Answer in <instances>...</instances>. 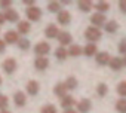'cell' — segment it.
<instances>
[{
  "instance_id": "41",
  "label": "cell",
  "mask_w": 126,
  "mask_h": 113,
  "mask_svg": "<svg viewBox=\"0 0 126 113\" xmlns=\"http://www.w3.org/2000/svg\"><path fill=\"white\" fill-rule=\"evenodd\" d=\"M0 113H11V112H9V110L6 109V110H0Z\"/></svg>"
},
{
  "instance_id": "21",
  "label": "cell",
  "mask_w": 126,
  "mask_h": 113,
  "mask_svg": "<svg viewBox=\"0 0 126 113\" xmlns=\"http://www.w3.org/2000/svg\"><path fill=\"white\" fill-rule=\"evenodd\" d=\"M55 56H56V60L64 61L67 56H68V52H67V49H65V48L59 46V48H56V49H55Z\"/></svg>"
},
{
  "instance_id": "24",
  "label": "cell",
  "mask_w": 126,
  "mask_h": 113,
  "mask_svg": "<svg viewBox=\"0 0 126 113\" xmlns=\"http://www.w3.org/2000/svg\"><path fill=\"white\" fill-rule=\"evenodd\" d=\"M64 85H65V88H67V91H73V89H76L77 88V79L76 77H73V76H70V77H67V80L64 82Z\"/></svg>"
},
{
  "instance_id": "9",
  "label": "cell",
  "mask_w": 126,
  "mask_h": 113,
  "mask_svg": "<svg viewBox=\"0 0 126 113\" xmlns=\"http://www.w3.org/2000/svg\"><path fill=\"white\" fill-rule=\"evenodd\" d=\"M34 67L37 70L43 72V70H46L49 67V60L46 58V56H37V58L34 60Z\"/></svg>"
},
{
  "instance_id": "35",
  "label": "cell",
  "mask_w": 126,
  "mask_h": 113,
  "mask_svg": "<svg viewBox=\"0 0 126 113\" xmlns=\"http://www.w3.org/2000/svg\"><path fill=\"white\" fill-rule=\"evenodd\" d=\"M119 52L123 54V55H126V40H122L119 43Z\"/></svg>"
},
{
  "instance_id": "37",
  "label": "cell",
  "mask_w": 126,
  "mask_h": 113,
  "mask_svg": "<svg viewBox=\"0 0 126 113\" xmlns=\"http://www.w3.org/2000/svg\"><path fill=\"white\" fill-rule=\"evenodd\" d=\"M5 46H6V43H5L2 39H0V54H3V52H5Z\"/></svg>"
},
{
  "instance_id": "33",
  "label": "cell",
  "mask_w": 126,
  "mask_h": 113,
  "mask_svg": "<svg viewBox=\"0 0 126 113\" xmlns=\"http://www.w3.org/2000/svg\"><path fill=\"white\" fill-rule=\"evenodd\" d=\"M117 92H119V95L126 97V82H120L117 85Z\"/></svg>"
},
{
  "instance_id": "31",
  "label": "cell",
  "mask_w": 126,
  "mask_h": 113,
  "mask_svg": "<svg viewBox=\"0 0 126 113\" xmlns=\"http://www.w3.org/2000/svg\"><path fill=\"white\" fill-rule=\"evenodd\" d=\"M9 104V98L3 94H0V110H6Z\"/></svg>"
},
{
  "instance_id": "38",
  "label": "cell",
  "mask_w": 126,
  "mask_h": 113,
  "mask_svg": "<svg viewBox=\"0 0 126 113\" xmlns=\"http://www.w3.org/2000/svg\"><path fill=\"white\" fill-rule=\"evenodd\" d=\"M24 5H27L30 8V6H34V2H33V0H24Z\"/></svg>"
},
{
  "instance_id": "26",
  "label": "cell",
  "mask_w": 126,
  "mask_h": 113,
  "mask_svg": "<svg viewBox=\"0 0 126 113\" xmlns=\"http://www.w3.org/2000/svg\"><path fill=\"white\" fill-rule=\"evenodd\" d=\"M95 9L98 11V14L107 12V11L110 9V3H107V2H98V3L95 5Z\"/></svg>"
},
{
  "instance_id": "22",
  "label": "cell",
  "mask_w": 126,
  "mask_h": 113,
  "mask_svg": "<svg viewBox=\"0 0 126 113\" xmlns=\"http://www.w3.org/2000/svg\"><path fill=\"white\" fill-rule=\"evenodd\" d=\"M68 52V55H71V56H79V55H82L83 54V48L82 46H79V45H70V49L67 51Z\"/></svg>"
},
{
  "instance_id": "40",
  "label": "cell",
  "mask_w": 126,
  "mask_h": 113,
  "mask_svg": "<svg viewBox=\"0 0 126 113\" xmlns=\"http://www.w3.org/2000/svg\"><path fill=\"white\" fill-rule=\"evenodd\" d=\"M64 113H77L76 110H73V109H65L64 110Z\"/></svg>"
},
{
  "instance_id": "32",
  "label": "cell",
  "mask_w": 126,
  "mask_h": 113,
  "mask_svg": "<svg viewBox=\"0 0 126 113\" xmlns=\"http://www.w3.org/2000/svg\"><path fill=\"white\" fill-rule=\"evenodd\" d=\"M40 113H56V107L53 104H46V106L42 107Z\"/></svg>"
},
{
  "instance_id": "29",
  "label": "cell",
  "mask_w": 126,
  "mask_h": 113,
  "mask_svg": "<svg viewBox=\"0 0 126 113\" xmlns=\"http://www.w3.org/2000/svg\"><path fill=\"white\" fill-rule=\"evenodd\" d=\"M18 48H19L21 51L30 49V40H28V39H19V40H18Z\"/></svg>"
},
{
  "instance_id": "11",
  "label": "cell",
  "mask_w": 126,
  "mask_h": 113,
  "mask_svg": "<svg viewBox=\"0 0 126 113\" xmlns=\"http://www.w3.org/2000/svg\"><path fill=\"white\" fill-rule=\"evenodd\" d=\"M91 109H92V103L88 98H83L82 101L77 103V112H80V113H89Z\"/></svg>"
},
{
  "instance_id": "42",
  "label": "cell",
  "mask_w": 126,
  "mask_h": 113,
  "mask_svg": "<svg viewBox=\"0 0 126 113\" xmlns=\"http://www.w3.org/2000/svg\"><path fill=\"white\" fill-rule=\"evenodd\" d=\"M123 64L126 66V55H125V60H123Z\"/></svg>"
},
{
  "instance_id": "19",
  "label": "cell",
  "mask_w": 126,
  "mask_h": 113,
  "mask_svg": "<svg viewBox=\"0 0 126 113\" xmlns=\"http://www.w3.org/2000/svg\"><path fill=\"white\" fill-rule=\"evenodd\" d=\"M53 92H55V95L56 97H59V98H62V97H65L67 95V88H65V85L64 83H56L55 85V88H53Z\"/></svg>"
},
{
  "instance_id": "25",
  "label": "cell",
  "mask_w": 126,
  "mask_h": 113,
  "mask_svg": "<svg viewBox=\"0 0 126 113\" xmlns=\"http://www.w3.org/2000/svg\"><path fill=\"white\" fill-rule=\"evenodd\" d=\"M77 6H79V9L82 12H89L92 9V3L89 2V0H80V2L77 3Z\"/></svg>"
},
{
  "instance_id": "17",
  "label": "cell",
  "mask_w": 126,
  "mask_h": 113,
  "mask_svg": "<svg viewBox=\"0 0 126 113\" xmlns=\"http://www.w3.org/2000/svg\"><path fill=\"white\" fill-rule=\"evenodd\" d=\"M74 104H76V100H74V97H71V95H65V97L61 98V106L64 107V110H65V109H71Z\"/></svg>"
},
{
  "instance_id": "10",
  "label": "cell",
  "mask_w": 126,
  "mask_h": 113,
  "mask_svg": "<svg viewBox=\"0 0 126 113\" xmlns=\"http://www.w3.org/2000/svg\"><path fill=\"white\" fill-rule=\"evenodd\" d=\"M14 103L16 107H24L25 103H27V95L22 92V91H18L14 94Z\"/></svg>"
},
{
  "instance_id": "36",
  "label": "cell",
  "mask_w": 126,
  "mask_h": 113,
  "mask_svg": "<svg viewBox=\"0 0 126 113\" xmlns=\"http://www.w3.org/2000/svg\"><path fill=\"white\" fill-rule=\"evenodd\" d=\"M119 8L123 14H126V0H120L119 2Z\"/></svg>"
},
{
  "instance_id": "3",
  "label": "cell",
  "mask_w": 126,
  "mask_h": 113,
  "mask_svg": "<svg viewBox=\"0 0 126 113\" xmlns=\"http://www.w3.org/2000/svg\"><path fill=\"white\" fill-rule=\"evenodd\" d=\"M16 67H18V64H16V60H14V58H6V60L3 61V64H2V69H3V72H5L6 75L15 73Z\"/></svg>"
},
{
  "instance_id": "13",
  "label": "cell",
  "mask_w": 126,
  "mask_h": 113,
  "mask_svg": "<svg viewBox=\"0 0 126 113\" xmlns=\"http://www.w3.org/2000/svg\"><path fill=\"white\" fill-rule=\"evenodd\" d=\"M95 60H96V63L99 66H107L110 63V60H111V56H110L108 52H98L95 55Z\"/></svg>"
},
{
  "instance_id": "15",
  "label": "cell",
  "mask_w": 126,
  "mask_h": 113,
  "mask_svg": "<svg viewBox=\"0 0 126 113\" xmlns=\"http://www.w3.org/2000/svg\"><path fill=\"white\" fill-rule=\"evenodd\" d=\"M30 31H31V25L28 21H19L18 22V30H16L18 34H28Z\"/></svg>"
},
{
  "instance_id": "12",
  "label": "cell",
  "mask_w": 126,
  "mask_h": 113,
  "mask_svg": "<svg viewBox=\"0 0 126 113\" xmlns=\"http://www.w3.org/2000/svg\"><path fill=\"white\" fill-rule=\"evenodd\" d=\"M91 22H92V27L99 28L101 25L105 24V17H104V14H94V15L91 17Z\"/></svg>"
},
{
  "instance_id": "2",
  "label": "cell",
  "mask_w": 126,
  "mask_h": 113,
  "mask_svg": "<svg viewBox=\"0 0 126 113\" xmlns=\"http://www.w3.org/2000/svg\"><path fill=\"white\" fill-rule=\"evenodd\" d=\"M25 15H27V18H28L30 21H39V19L42 18V11H40V8H37V6L34 5V6L27 8Z\"/></svg>"
},
{
  "instance_id": "7",
  "label": "cell",
  "mask_w": 126,
  "mask_h": 113,
  "mask_svg": "<svg viewBox=\"0 0 126 113\" xmlns=\"http://www.w3.org/2000/svg\"><path fill=\"white\" fill-rule=\"evenodd\" d=\"M3 17H5V21H9V22H16L19 19V14L15 9H12V8L6 9L3 12Z\"/></svg>"
},
{
  "instance_id": "30",
  "label": "cell",
  "mask_w": 126,
  "mask_h": 113,
  "mask_svg": "<svg viewBox=\"0 0 126 113\" xmlns=\"http://www.w3.org/2000/svg\"><path fill=\"white\" fill-rule=\"evenodd\" d=\"M96 92H98V95H99V97H105V95H107V92H108V86H107L105 83H99V85H98V88H96Z\"/></svg>"
},
{
  "instance_id": "1",
  "label": "cell",
  "mask_w": 126,
  "mask_h": 113,
  "mask_svg": "<svg viewBox=\"0 0 126 113\" xmlns=\"http://www.w3.org/2000/svg\"><path fill=\"white\" fill-rule=\"evenodd\" d=\"M101 31H99V28H96V27H88L86 28V31H85V37L91 42V43H95V42H98L99 39H101Z\"/></svg>"
},
{
  "instance_id": "23",
  "label": "cell",
  "mask_w": 126,
  "mask_h": 113,
  "mask_svg": "<svg viewBox=\"0 0 126 113\" xmlns=\"http://www.w3.org/2000/svg\"><path fill=\"white\" fill-rule=\"evenodd\" d=\"M104 28H105V31H107V33H116V31H117V28H119V24H117V21L111 19V21H108V22H105V24H104Z\"/></svg>"
},
{
  "instance_id": "39",
  "label": "cell",
  "mask_w": 126,
  "mask_h": 113,
  "mask_svg": "<svg viewBox=\"0 0 126 113\" xmlns=\"http://www.w3.org/2000/svg\"><path fill=\"white\" fill-rule=\"evenodd\" d=\"M2 24H5V17H3L2 12H0V25H2Z\"/></svg>"
},
{
  "instance_id": "27",
  "label": "cell",
  "mask_w": 126,
  "mask_h": 113,
  "mask_svg": "<svg viewBox=\"0 0 126 113\" xmlns=\"http://www.w3.org/2000/svg\"><path fill=\"white\" fill-rule=\"evenodd\" d=\"M47 9H49V12L58 14V12L61 11V3H59V2H49V3H47Z\"/></svg>"
},
{
  "instance_id": "14",
  "label": "cell",
  "mask_w": 126,
  "mask_h": 113,
  "mask_svg": "<svg viewBox=\"0 0 126 113\" xmlns=\"http://www.w3.org/2000/svg\"><path fill=\"white\" fill-rule=\"evenodd\" d=\"M58 34H59V30H58V27H56L55 24H49V25L45 28V36H46L47 39H55Z\"/></svg>"
},
{
  "instance_id": "28",
  "label": "cell",
  "mask_w": 126,
  "mask_h": 113,
  "mask_svg": "<svg viewBox=\"0 0 126 113\" xmlns=\"http://www.w3.org/2000/svg\"><path fill=\"white\" fill-rule=\"evenodd\" d=\"M116 110L119 113H126V98H120L116 103Z\"/></svg>"
},
{
  "instance_id": "20",
  "label": "cell",
  "mask_w": 126,
  "mask_h": 113,
  "mask_svg": "<svg viewBox=\"0 0 126 113\" xmlns=\"http://www.w3.org/2000/svg\"><path fill=\"white\" fill-rule=\"evenodd\" d=\"M108 66L111 67V70L117 72V70H120V69H122V66H123V60H122V58H119V56H114V58H111V60H110Z\"/></svg>"
},
{
  "instance_id": "8",
  "label": "cell",
  "mask_w": 126,
  "mask_h": 113,
  "mask_svg": "<svg viewBox=\"0 0 126 113\" xmlns=\"http://www.w3.org/2000/svg\"><path fill=\"white\" fill-rule=\"evenodd\" d=\"M18 40H19V36H18L16 31H14V30H8V31L5 33V39H3L5 43L14 45V43H18Z\"/></svg>"
},
{
  "instance_id": "43",
  "label": "cell",
  "mask_w": 126,
  "mask_h": 113,
  "mask_svg": "<svg viewBox=\"0 0 126 113\" xmlns=\"http://www.w3.org/2000/svg\"><path fill=\"white\" fill-rule=\"evenodd\" d=\"M0 85H2V77H0Z\"/></svg>"
},
{
  "instance_id": "6",
  "label": "cell",
  "mask_w": 126,
  "mask_h": 113,
  "mask_svg": "<svg viewBox=\"0 0 126 113\" xmlns=\"http://www.w3.org/2000/svg\"><path fill=\"white\" fill-rule=\"evenodd\" d=\"M58 22L61 24V25H68L70 24V21H71V14L68 12V11H59L58 12Z\"/></svg>"
},
{
  "instance_id": "5",
  "label": "cell",
  "mask_w": 126,
  "mask_h": 113,
  "mask_svg": "<svg viewBox=\"0 0 126 113\" xmlns=\"http://www.w3.org/2000/svg\"><path fill=\"white\" fill-rule=\"evenodd\" d=\"M56 39H58V42H59V45L62 48L73 43V37H71V34L68 31H59V34L56 36Z\"/></svg>"
},
{
  "instance_id": "16",
  "label": "cell",
  "mask_w": 126,
  "mask_h": 113,
  "mask_svg": "<svg viewBox=\"0 0 126 113\" xmlns=\"http://www.w3.org/2000/svg\"><path fill=\"white\" fill-rule=\"evenodd\" d=\"M39 89H40V85L37 80H30L27 83V92L30 95H37L39 94Z\"/></svg>"
},
{
  "instance_id": "18",
  "label": "cell",
  "mask_w": 126,
  "mask_h": 113,
  "mask_svg": "<svg viewBox=\"0 0 126 113\" xmlns=\"http://www.w3.org/2000/svg\"><path fill=\"white\" fill-rule=\"evenodd\" d=\"M83 54H85L86 56H94V55H96V54H98L96 45H95V43H88V45L83 48Z\"/></svg>"
},
{
  "instance_id": "34",
  "label": "cell",
  "mask_w": 126,
  "mask_h": 113,
  "mask_svg": "<svg viewBox=\"0 0 126 113\" xmlns=\"http://www.w3.org/2000/svg\"><path fill=\"white\" fill-rule=\"evenodd\" d=\"M11 5H12V2H11V0H0V8H2V9H9L11 8Z\"/></svg>"
},
{
  "instance_id": "4",
  "label": "cell",
  "mask_w": 126,
  "mask_h": 113,
  "mask_svg": "<svg viewBox=\"0 0 126 113\" xmlns=\"http://www.w3.org/2000/svg\"><path fill=\"white\" fill-rule=\"evenodd\" d=\"M49 51H50V45H49L47 42H39V43L34 46V54L39 55V56H45V55H47Z\"/></svg>"
}]
</instances>
